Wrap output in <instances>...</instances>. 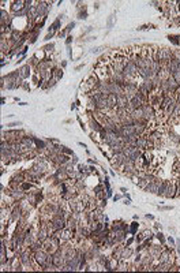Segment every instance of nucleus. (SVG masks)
<instances>
[{"label":"nucleus","mask_w":180,"mask_h":273,"mask_svg":"<svg viewBox=\"0 0 180 273\" xmlns=\"http://www.w3.org/2000/svg\"><path fill=\"white\" fill-rule=\"evenodd\" d=\"M48 253H46L45 250H38L34 253V260H36V262L38 264V265L41 266H45L46 262H48Z\"/></svg>","instance_id":"f257e3e1"},{"label":"nucleus","mask_w":180,"mask_h":273,"mask_svg":"<svg viewBox=\"0 0 180 273\" xmlns=\"http://www.w3.org/2000/svg\"><path fill=\"white\" fill-rule=\"evenodd\" d=\"M135 146H138L139 149H152L154 145H153V143L149 141V138H146V137H139L138 139H136Z\"/></svg>","instance_id":"f03ea898"},{"label":"nucleus","mask_w":180,"mask_h":273,"mask_svg":"<svg viewBox=\"0 0 180 273\" xmlns=\"http://www.w3.org/2000/svg\"><path fill=\"white\" fill-rule=\"evenodd\" d=\"M142 111H143V119L145 120H152L154 117V109L150 104H143L142 105Z\"/></svg>","instance_id":"7ed1b4c3"},{"label":"nucleus","mask_w":180,"mask_h":273,"mask_svg":"<svg viewBox=\"0 0 180 273\" xmlns=\"http://www.w3.org/2000/svg\"><path fill=\"white\" fill-rule=\"evenodd\" d=\"M104 141H105V143H108V145L111 146V145H113V143L119 142V141H120V137H119L116 133H113V131H106L105 137H104Z\"/></svg>","instance_id":"20e7f679"},{"label":"nucleus","mask_w":180,"mask_h":273,"mask_svg":"<svg viewBox=\"0 0 180 273\" xmlns=\"http://www.w3.org/2000/svg\"><path fill=\"white\" fill-rule=\"evenodd\" d=\"M49 2H38L37 3V11H38V17H46L49 10Z\"/></svg>","instance_id":"39448f33"},{"label":"nucleus","mask_w":180,"mask_h":273,"mask_svg":"<svg viewBox=\"0 0 180 273\" xmlns=\"http://www.w3.org/2000/svg\"><path fill=\"white\" fill-rule=\"evenodd\" d=\"M167 68L169 70L171 74H173V72L179 71V70H180L179 60H178V59H171L169 61H167Z\"/></svg>","instance_id":"423d86ee"},{"label":"nucleus","mask_w":180,"mask_h":273,"mask_svg":"<svg viewBox=\"0 0 180 273\" xmlns=\"http://www.w3.org/2000/svg\"><path fill=\"white\" fill-rule=\"evenodd\" d=\"M52 221H53V224L56 225L57 231H60V230H64V228H67V220H66L64 217H56V216H55Z\"/></svg>","instance_id":"0eeeda50"},{"label":"nucleus","mask_w":180,"mask_h":273,"mask_svg":"<svg viewBox=\"0 0 180 273\" xmlns=\"http://www.w3.org/2000/svg\"><path fill=\"white\" fill-rule=\"evenodd\" d=\"M126 160H127V156L123 153V152H121V153H115V157H113L112 164H113V165H116V167L123 165Z\"/></svg>","instance_id":"6e6552de"},{"label":"nucleus","mask_w":180,"mask_h":273,"mask_svg":"<svg viewBox=\"0 0 180 273\" xmlns=\"http://www.w3.org/2000/svg\"><path fill=\"white\" fill-rule=\"evenodd\" d=\"M161 182V180H160ZM160 182L158 180H154V182H150L149 184L146 186V191L152 193V194H158V186H160Z\"/></svg>","instance_id":"1a4fd4ad"},{"label":"nucleus","mask_w":180,"mask_h":273,"mask_svg":"<svg viewBox=\"0 0 180 273\" xmlns=\"http://www.w3.org/2000/svg\"><path fill=\"white\" fill-rule=\"evenodd\" d=\"M175 191H178V187H176L173 183H168L167 190H165V193H164V197H167V198L175 197V195H176V193H175Z\"/></svg>","instance_id":"9d476101"},{"label":"nucleus","mask_w":180,"mask_h":273,"mask_svg":"<svg viewBox=\"0 0 180 273\" xmlns=\"http://www.w3.org/2000/svg\"><path fill=\"white\" fill-rule=\"evenodd\" d=\"M30 251V250H29ZM29 251H25V253H21V255H19V261H21L22 265L25 266H30L31 264V260H30V253Z\"/></svg>","instance_id":"9b49d317"},{"label":"nucleus","mask_w":180,"mask_h":273,"mask_svg":"<svg viewBox=\"0 0 180 273\" xmlns=\"http://www.w3.org/2000/svg\"><path fill=\"white\" fill-rule=\"evenodd\" d=\"M127 105H128V98L126 97V94L117 96V104H116V107L117 108H126Z\"/></svg>","instance_id":"f8f14e48"},{"label":"nucleus","mask_w":180,"mask_h":273,"mask_svg":"<svg viewBox=\"0 0 180 273\" xmlns=\"http://www.w3.org/2000/svg\"><path fill=\"white\" fill-rule=\"evenodd\" d=\"M23 8H25V2H13V6H11V10L14 11V14L19 13V11H22Z\"/></svg>","instance_id":"ddd939ff"},{"label":"nucleus","mask_w":180,"mask_h":273,"mask_svg":"<svg viewBox=\"0 0 180 273\" xmlns=\"http://www.w3.org/2000/svg\"><path fill=\"white\" fill-rule=\"evenodd\" d=\"M29 71H30V67H29V64H27V66L21 67V68H19V71H18L19 72V78H21V79H26V78L29 77V74H30Z\"/></svg>","instance_id":"4468645a"},{"label":"nucleus","mask_w":180,"mask_h":273,"mask_svg":"<svg viewBox=\"0 0 180 273\" xmlns=\"http://www.w3.org/2000/svg\"><path fill=\"white\" fill-rule=\"evenodd\" d=\"M38 74H40V77H41L42 81H49V79H51V75H52V71L51 70H40Z\"/></svg>","instance_id":"2eb2a0df"},{"label":"nucleus","mask_w":180,"mask_h":273,"mask_svg":"<svg viewBox=\"0 0 180 273\" xmlns=\"http://www.w3.org/2000/svg\"><path fill=\"white\" fill-rule=\"evenodd\" d=\"M149 254L152 255L153 258H157V257H160V254H161V249L156 247V246H152V247L149 249Z\"/></svg>","instance_id":"dca6fc26"},{"label":"nucleus","mask_w":180,"mask_h":273,"mask_svg":"<svg viewBox=\"0 0 180 273\" xmlns=\"http://www.w3.org/2000/svg\"><path fill=\"white\" fill-rule=\"evenodd\" d=\"M90 127H92L94 131H98V133H100V131L103 130V124H100V123H98L95 119H94V120H93V119L90 120Z\"/></svg>","instance_id":"f3484780"},{"label":"nucleus","mask_w":180,"mask_h":273,"mask_svg":"<svg viewBox=\"0 0 180 273\" xmlns=\"http://www.w3.org/2000/svg\"><path fill=\"white\" fill-rule=\"evenodd\" d=\"M176 104H178V102L176 101H173V102H171L169 105H168L167 108H165V113H167V115H172L173 113V111H175V107H176Z\"/></svg>","instance_id":"a211bd4d"},{"label":"nucleus","mask_w":180,"mask_h":273,"mask_svg":"<svg viewBox=\"0 0 180 273\" xmlns=\"http://www.w3.org/2000/svg\"><path fill=\"white\" fill-rule=\"evenodd\" d=\"M10 195L13 197L14 199H22L23 197H25V194H23L22 191H19V190H14V191H11Z\"/></svg>","instance_id":"6ab92c4d"},{"label":"nucleus","mask_w":180,"mask_h":273,"mask_svg":"<svg viewBox=\"0 0 180 273\" xmlns=\"http://www.w3.org/2000/svg\"><path fill=\"white\" fill-rule=\"evenodd\" d=\"M52 75H53V79L59 81V79L63 77V71L60 68H53V70H52Z\"/></svg>","instance_id":"aec40b11"},{"label":"nucleus","mask_w":180,"mask_h":273,"mask_svg":"<svg viewBox=\"0 0 180 273\" xmlns=\"http://www.w3.org/2000/svg\"><path fill=\"white\" fill-rule=\"evenodd\" d=\"M131 254H132V250L130 247H124V250H123V255H121V260H128L130 257H131Z\"/></svg>","instance_id":"412c9836"},{"label":"nucleus","mask_w":180,"mask_h":273,"mask_svg":"<svg viewBox=\"0 0 180 273\" xmlns=\"http://www.w3.org/2000/svg\"><path fill=\"white\" fill-rule=\"evenodd\" d=\"M123 250H124V247H117V250H115V253H113V258H116V260H121Z\"/></svg>","instance_id":"4be33fe9"},{"label":"nucleus","mask_w":180,"mask_h":273,"mask_svg":"<svg viewBox=\"0 0 180 273\" xmlns=\"http://www.w3.org/2000/svg\"><path fill=\"white\" fill-rule=\"evenodd\" d=\"M19 37H21V33H19V31H16V30H14L13 31V34H11V40L14 41V42H18V39Z\"/></svg>","instance_id":"5701e85b"},{"label":"nucleus","mask_w":180,"mask_h":273,"mask_svg":"<svg viewBox=\"0 0 180 273\" xmlns=\"http://www.w3.org/2000/svg\"><path fill=\"white\" fill-rule=\"evenodd\" d=\"M147 236H150V231H145L143 234H141L138 238H136V240H138V242H141L142 239H145V238H147Z\"/></svg>","instance_id":"b1692460"},{"label":"nucleus","mask_w":180,"mask_h":273,"mask_svg":"<svg viewBox=\"0 0 180 273\" xmlns=\"http://www.w3.org/2000/svg\"><path fill=\"white\" fill-rule=\"evenodd\" d=\"M175 117H179L180 116V104H176V107H175V111H173V113H172Z\"/></svg>","instance_id":"393cba45"},{"label":"nucleus","mask_w":180,"mask_h":273,"mask_svg":"<svg viewBox=\"0 0 180 273\" xmlns=\"http://www.w3.org/2000/svg\"><path fill=\"white\" fill-rule=\"evenodd\" d=\"M172 78L175 79V81L180 85V70H179V71H176V72H173V74H172Z\"/></svg>","instance_id":"a878e982"},{"label":"nucleus","mask_w":180,"mask_h":273,"mask_svg":"<svg viewBox=\"0 0 180 273\" xmlns=\"http://www.w3.org/2000/svg\"><path fill=\"white\" fill-rule=\"evenodd\" d=\"M55 83H56V79H49L48 81V87H52V86H55Z\"/></svg>","instance_id":"bb28decb"},{"label":"nucleus","mask_w":180,"mask_h":273,"mask_svg":"<svg viewBox=\"0 0 180 273\" xmlns=\"http://www.w3.org/2000/svg\"><path fill=\"white\" fill-rule=\"evenodd\" d=\"M59 25H60V22H59V19H57V20H56V22H55V23H53V26H52V30H56V29H57V28H59Z\"/></svg>","instance_id":"cd10ccee"},{"label":"nucleus","mask_w":180,"mask_h":273,"mask_svg":"<svg viewBox=\"0 0 180 273\" xmlns=\"http://www.w3.org/2000/svg\"><path fill=\"white\" fill-rule=\"evenodd\" d=\"M30 187H31V184H30V183H23V184H22V189H23V190H27V189H30Z\"/></svg>","instance_id":"c85d7f7f"},{"label":"nucleus","mask_w":180,"mask_h":273,"mask_svg":"<svg viewBox=\"0 0 180 273\" xmlns=\"http://www.w3.org/2000/svg\"><path fill=\"white\" fill-rule=\"evenodd\" d=\"M62 152H64V153H67V154H72V152H71V150H68V149L63 148V146H62Z\"/></svg>","instance_id":"c756f323"},{"label":"nucleus","mask_w":180,"mask_h":273,"mask_svg":"<svg viewBox=\"0 0 180 273\" xmlns=\"http://www.w3.org/2000/svg\"><path fill=\"white\" fill-rule=\"evenodd\" d=\"M86 17H88V14H86V13H81L79 14V18L81 19H86Z\"/></svg>","instance_id":"7c9ffc66"},{"label":"nucleus","mask_w":180,"mask_h":273,"mask_svg":"<svg viewBox=\"0 0 180 273\" xmlns=\"http://www.w3.org/2000/svg\"><path fill=\"white\" fill-rule=\"evenodd\" d=\"M136 225H138V224H136V223H132V227H131V232H132V234L135 232V230H136Z\"/></svg>","instance_id":"2f4dec72"},{"label":"nucleus","mask_w":180,"mask_h":273,"mask_svg":"<svg viewBox=\"0 0 180 273\" xmlns=\"http://www.w3.org/2000/svg\"><path fill=\"white\" fill-rule=\"evenodd\" d=\"M52 48H53V44H51V45H46L44 49H45V51H52Z\"/></svg>","instance_id":"473e14b6"},{"label":"nucleus","mask_w":180,"mask_h":273,"mask_svg":"<svg viewBox=\"0 0 180 273\" xmlns=\"http://www.w3.org/2000/svg\"><path fill=\"white\" fill-rule=\"evenodd\" d=\"M74 26H75V23H70V25L67 26V30H66V31H70L72 28H74Z\"/></svg>","instance_id":"72a5a7b5"},{"label":"nucleus","mask_w":180,"mask_h":273,"mask_svg":"<svg viewBox=\"0 0 180 273\" xmlns=\"http://www.w3.org/2000/svg\"><path fill=\"white\" fill-rule=\"evenodd\" d=\"M157 238H158L160 240H161L162 243H164V236H162V234H157Z\"/></svg>","instance_id":"f704fd0d"},{"label":"nucleus","mask_w":180,"mask_h":273,"mask_svg":"<svg viewBox=\"0 0 180 273\" xmlns=\"http://www.w3.org/2000/svg\"><path fill=\"white\" fill-rule=\"evenodd\" d=\"M19 124H21V123H10L8 126H10V127H14V126H19Z\"/></svg>","instance_id":"c9c22d12"},{"label":"nucleus","mask_w":180,"mask_h":273,"mask_svg":"<svg viewBox=\"0 0 180 273\" xmlns=\"http://www.w3.org/2000/svg\"><path fill=\"white\" fill-rule=\"evenodd\" d=\"M168 242H169V243H171V245H173V243H175V240H173V239H172V238H168Z\"/></svg>","instance_id":"e433bc0d"},{"label":"nucleus","mask_w":180,"mask_h":273,"mask_svg":"<svg viewBox=\"0 0 180 273\" xmlns=\"http://www.w3.org/2000/svg\"><path fill=\"white\" fill-rule=\"evenodd\" d=\"M52 36H53V31H52V33H51V34H48V36H46V37H45V40H49V39H51V37H52Z\"/></svg>","instance_id":"4c0bfd02"},{"label":"nucleus","mask_w":180,"mask_h":273,"mask_svg":"<svg viewBox=\"0 0 180 273\" xmlns=\"http://www.w3.org/2000/svg\"><path fill=\"white\" fill-rule=\"evenodd\" d=\"M179 45H180V37H179Z\"/></svg>","instance_id":"58836bf2"}]
</instances>
